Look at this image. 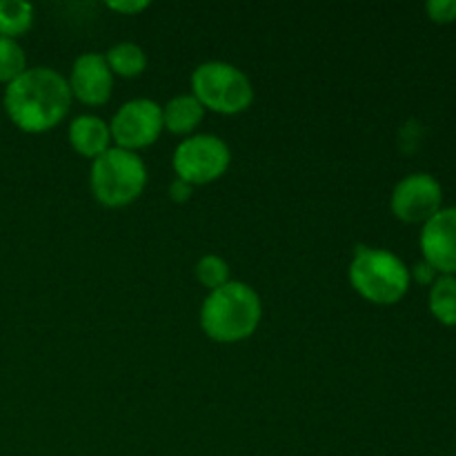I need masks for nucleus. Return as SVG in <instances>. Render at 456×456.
Segmentation results:
<instances>
[{"label": "nucleus", "mask_w": 456, "mask_h": 456, "mask_svg": "<svg viewBox=\"0 0 456 456\" xmlns=\"http://www.w3.org/2000/svg\"><path fill=\"white\" fill-rule=\"evenodd\" d=\"M430 312L441 325L456 328V276H439L430 285Z\"/></svg>", "instance_id": "obj_14"}, {"label": "nucleus", "mask_w": 456, "mask_h": 456, "mask_svg": "<svg viewBox=\"0 0 456 456\" xmlns=\"http://www.w3.org/2000/svg\"><path fill=\"white\" fill-rule=\"evenodd\" d=\"M232 163V151L223 138L214 134H196L185 138L174 151V172L187 185H208L221 178Z\"/></svg>", "instance_id": "obj_6"}, {"label": "nucleus", "mask_w": 456, "mask_h": 456, "mask_svg": "<svg viewBox=\"0 0 456 456\" xmlns=\"http://www.w3.org/2000/svg\"><path fill=\"white\" fill-rule=\"evenodd\" d=\"M439 276H441L439 272H436L435 267H432L430 263H426V261L417 263V265L410 270V279L417 281L419 285H432L436 279H439Z\"/></svg>", "instance_id": "obj_19"}, {"label": "nucleus", "mask_w": 456, "mask_h": 456, "mask_svg": "<svg viewBox=\"0 0 456 456\" xmlns=\"http://www.w3.org/2000/svg\"><path fill=\"white\" fill-rule=\"evenodd\" d=\"M205 107L191 94H181L163 107V125L172 134H191L200 125Z\"/></svg>", "instance_id": "obj_12"}, {"label": "nucleus", "mask_w": 456, "mask_h": 456, "mask_svg": "<svg viewBox=\"0 0 456 456\" xmlns=\"http://www.w3.org/2000/svg\"><path fill=\"white\" fill-rule=\"evenodd\" d=\"M263 303L256 289L230 281L208 294L200 307V328L216 343H239L256 332Z\"/></svg>", "instance_id": "obj_2"}, {"label": "nucleus", "mask_w": 456, "mask_h": 456, "mask_svg": "<svg viewBox=\"0 0 456 456\" xmlns=\"http://www.w3.org/2000/svg\"><path fill=\"white\" fill-rule=\"evenodd\" d=\"M419 245L423 261L441 276H456V205L444 208L423 225Z\"/></svg>", "instance_id": "obj_9"}, {"label": "nucleus", "mask_w": 456, "mask_h": 456, "mask_svg": "<svg viewBox=\"0 0 456 456\" xmlns=\"http://www.w3.org/2000/svg\"><path fill=\"white\" fill-rule=\"evenodd\" d=\"M163 129V107L150 98H134L125 102L110 123L111 141L116 142V147L127 151L154 145Z\"/></svg>", "instance_id": "obj_7"}, {"label": "nucleus", "mask_w": 456, "mask_h": 456, "mask_svg": "<svg viewBox=\"0 0 456 456\" xmlns=\"http://www.w3.org/2000/svg\"><path fill=\"white\" fill-rule=\"evenodd\" d=\"M191 96L209 111L234 116L254 101V87L248 76L230 62H203L191 74Z\"/></svg>", "instance_id": "obj_5"}, {"label": "nucleus", "mask_w": 456, "mask_h": 456, "mask_svg": "<svg viewBox=\"0 0 456 456\" xmlns=\"http://www.w3.org/2000/svg\"><path fill=\"white\" fill-rule=\"evenodd\" d=\"M27 69V56L20 45L0 36V83L9 85Z\"/></svg>", "instance_id": "obj_16"}, {"label": "nucleus", "mask_w": 456, "mask_h": 456, "mask_svg": "<svg viewBox=\"0 0 456 456\" xmlns=\"http://www.w3.org/2000/svg\"><path fill=\"white\" fill-rule=\"evenodd\" d=\"M69 92L85 105H105L114 89V74L102 53H83L74 61L69 74Z\"/></svg>", "instance_id": "obj_10"}, {"label": "nucleus", "mask_w": 456, "mask_h": 456, "mask_svg": "<svg viewBox=\"0 0 456 456\" xmlns=\"http://www.w3.org/2000/svg\"><path fill=\"white\" fill-rule=\"evenodd\" d=\"M392 214L408 225H426L444 209V187L432 174L417 172L396 183L390 199Z\"/></svg>", "instance_id": "obj_8"}, {"label": "nucleus", "mask_w": 456, "mask_h": 456, "mask_svg": "<svg viewBox=\"0 0 456 456\" xmlns=\"http://www.w3.org/2000/svg\"><path fill=\"white\" fill-rule=\"evenodd\" d=\"M92 194L105 208H125L142 194L147 185V167L136 151L110 147L105 154L94 159Z\"/></svg>", "instance_id": "obj_4"}, {"label": "nucleus", "mask_w": 456, "mask_h": 456, "mask_svg": "<svg viewBox=\"0 0 456 456\" xmlns=\"http://www.w3.org/2000/svg\"><path fill=\"white\" fill-rule=\"evenodd\" d=\"M196 279L203 288L214 292V289L230 283V265H227L225 258L216 256V254H208V256L196 263Z\"/></svg>", "instance_id": "obj_17"}, {"label": "nucleus", "mask_w": 456, "mask_h": 456, "mask_svg": "<svg viewBox=\"0 0 456 456\" xmlns=\"http://www.w3.org/2000/svg\"><path fill=\"white\" fill-rule=\"evenodd\" d=\"M34 22V7L25 0H0V36L16 40Z\"/></svg>", "instance_id": "obj_15"}, {"label": "nucleus", "mask_w": 456, "mask_h": 456, "mask_svg": "<svg viewBox=\"0 0 456 456\" xmlns=\"http://www.w3.org/2000/svg\"><path fill=\"white\" fill-rule=\"evenodd\" d=\"M191 190H194V187L187 185V183L181 181V178H176V181H174L172 185H169V199L176 200V203H183V200L190 199Z\"/></svg>", "instance_id": "obj_21"}, {"label": "nucleus", "mask_w": 456, "mask_h": 456, "mask_svg": "<svg viewBox=\"0 0 456 456\" xmlns=\"http://www.w3.org/2000/svg\"><path fill=\"white\" fill-rule=\"evenodd\" d=\"M350 283L365 301L395 305L408 294L410 267L396 254L379 248H356L350 263Z\"/></svg>", "instance_id": "obj_3"}, {"label": "nucleus", "mask_w": 456, "mask_h": 456, "mask_svg": "<svg viewBox=\"0 0 456 456\" xmlns=\"http://www.w3.org/2000/svg\"><path fill=\"white\" fill-rule=\"evenodd\" d=\"M426 13L436 25H452L456 22V0H430Z\"/></svg>", "instance_id": "obj_18"}, {"label": "nucleus", "mask_w": 456, "mask_h": 456, "mask_svg": "<svg viewBox=\"0 0 456 456\" xmlns=\"http://www.w3.org/2000/svg\"><path fill=\"white\" fill-rule=\"evenodd\" d=\"M4 111L18 129L43 134L61 125L71 105L69 83L49 67H27L4 89Z\"/></svg>", "instance_id": "obj_1"}, {"label": "nucleus", "mask_w": 456, "mask_h": 456, "mask_svg": "<svg viewBox=\"0 0 456 456\" xmlns=\"http://www.w3.org/2000/svg\"><path fill=\"white\" fill-rule=\"evenodd\" d=\"M107 7L111 9V12L116 13H125V16H134V13H141L145 12L147 7H150V3L147 0H111V3H107Z\"/></svg>", "instance_id": "obj_20"}, {"label": "nucleus", "mask_w": 456, "mask_h": 456, "mask_svg": "<svg viewBox=\"0 0 456 456\" xmlns=\"http://www.w3.org/2000/svg\"><path fill=\"white\" fill-rule=\"evenodd\" d=\"M105 61L110 65L111 74L120 78H136L145 71L147 56L141 45L136 43H118L105 53Z\"/></svg>", "instance_id": "obj_13"}, {"label": "nucleus", "mask_w": 456, "mask_h": 456, "mask_svg": "<svg viewBox=\"0 0 456 456\" xmlns=\"http://www.w3.org/2000/svg\"><path fill=\"white\" fill-rule=\"evenodd\" d=\"M69 142L76 154L85 159H98L111 147L110 123L92 114L78 116L69 125Z\"/></svg>", "instance_id": "obj_11"}]
</instances>
